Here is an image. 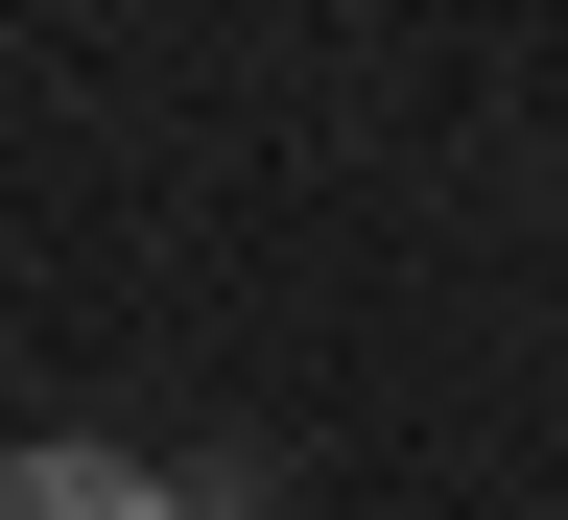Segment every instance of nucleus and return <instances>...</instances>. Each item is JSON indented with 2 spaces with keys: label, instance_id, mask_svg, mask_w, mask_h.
<instances>
[{
  "label": "nucleus",
  "instance_id": "1",
  "mask_svg": "<svg viewBox=\"0 0 568 520\" xmlns=\"http://www.w3.org/2000/svg\"><path fill=\"white\" fill-rule=\"evenodd\" d=\"M0 520H190L142 450H95V426H48V450H0Z\"/></svg>",
  "mask_w": 568,
  "mask_h": 520
}]
</instances>
